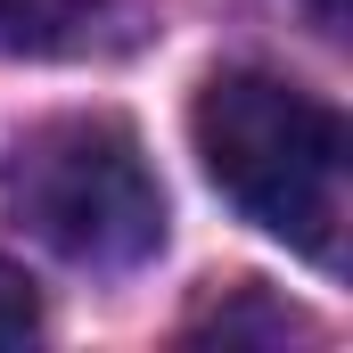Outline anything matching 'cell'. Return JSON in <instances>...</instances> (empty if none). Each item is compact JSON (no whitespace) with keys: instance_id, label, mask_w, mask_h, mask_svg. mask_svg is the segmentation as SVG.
Instances as JSON below:
<instances>
[{"instance_id":"cell-6","label":"cell","mask_w":353,"mask_h":353,"mask_svg":"<svg viewBox=\"0 0 353 353\" xmlns=\"http://www.w3.org/2000/svg\"><path fill=\"white\" fill-rule=\"evenodd\" d=\"M304 8H312V17H321V25H329V33H337V25H345V0H304Z\"/></svg>"},{"instance_id":"cell-5","label":"cell","mask_w":353,"mask_h":353,"mask_svg":"<svg viewBox=\"0 0 353 353\" xmlns=\"http://www.w3.org/2000/svg\"><path fill=\"white\" fill-rule=\"evenodd\" d=\"M25 337H41V288L0 255V345H25Z\"/></svg>"},{"instance_id":"cell-1","label":"cell","mask_w":353,"mask_h":353,"mask_svg":"<svg viewBox=\"0 0 353 353\" xmlns=\"http://www.w3.org/2000/svg\"><path fill=\"white\" fill-rule=\"evenodd\" d=\"M197 157L214 189L312 263L345 255V115L279 74H214L197 90Z\"/></svg>"},{"instance_id":"cell-3","label":"cell","mask_w":353,"mask_h":353,"mask_svg":"<svg viewBox=\"0 0 353 353\" xmlns=\"http://www.w3.org/2000/svg\"><path fill=\"white\" fill-rule=\"evenodd\" d=\"M90 17H99V0H0V50H25V58L66 50Z\"/></svg>"},{"instance_id":"cell-2","label":"cell","mask_w":353,"mask_h":353,"mask_svg":"<svg viewBox=\"0 0 353 353\" xmlns=\"http://www.w3.org/2000/svg\"><path fill=\"white\" fill-rule=\"evenodd\" d=\"M0 214L90 271H132L165 247V189L115 115L33 123L0 165Z\"/></svg>"},{"instance_id":"cell-4","label":"cell","mask_w":353,"mask_h":353,"mask_svg":"<svg viewBox=\"0 0 353 353\" xmlns=\"http://www.w3.org/2000/svg\"><path fill=\"white\" fill-rule=\"evenodd\" d=\"M197 337H222V345L263 337V345H288V337H304V321H296L288 304L255 296V288H239V304H230V312H214V321H197Z\"/></svg>"}]
</instances>
